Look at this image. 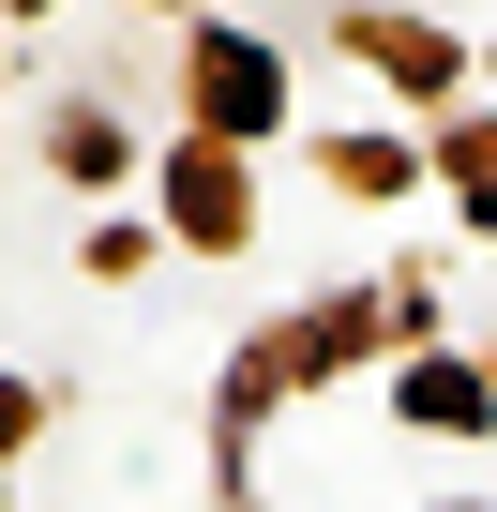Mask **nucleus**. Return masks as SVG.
Returning a JSON list of instances; mask_svg holds the SVG:
<instances>
[{
    "label": "nucleus",
    "instance_id": "obj_1",
    "mask_svg": "<svg viewBox=\"0 0 497 512\" xmlns=\"http://www.w3.org/2000/svg\"><path fill=\"white\" fill-rule=\"evenodd\" d=\"M211 61H226V76H211V106H226V121H257V106H272V76H257V46H211Z\"/></svg>",
    "mask_w": 497,
    "mask_h": 512
}]
</instances>
